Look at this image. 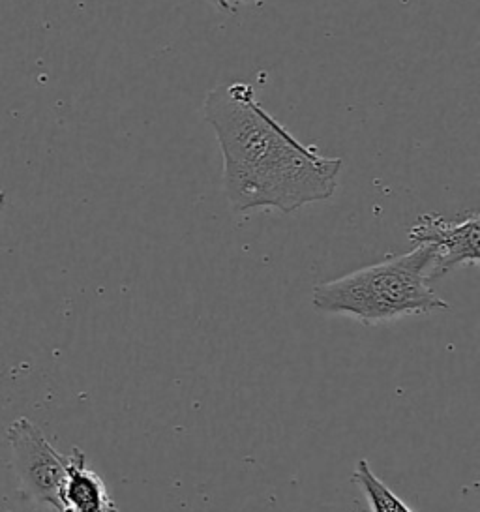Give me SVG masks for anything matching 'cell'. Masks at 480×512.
<instances>
[{
  "mask_svg": "<svg viewBox=\"0 0 480 512\" xmlns=\"http://www.w3.org/2000/svg\"><path fill=\"white\" fill-rule=\"evenodd\" d=\"M224 160L225 197L235 212H295L334 196L342 158L302 145L257 102L250 83H222L203 104Z\"/></svg>",
  "mask_w": 480,
  "mask_h": 512,
  "instance_id": "1",
  "label": "cell"
},
{
  "mask_svg": "<svg viewBox=\"0 0 480 512\" xmlns=\"http://www.w3.org/2000/svg\"><path fill=\"white\" fill-rule=\"evenodd\" d=\"M432 269V250L419 244L407 254L315 286L312 302L321 312L355 317L362 325L449 310L432 286Z\"/></svg>",
  "mask_w": 480,
  "mask_h": 512,
  "instance_id": "2",
  "label": "cell"
},
{
  "mask_svg": "<svg viewBox=\"0 0 480 512\" xmlns=\"http://www.w3.org/2000/svg\"><path fill=\"white\" fill-rule=\"evenodd\" d=\"M6 437L14 452L15 473L25 497L64 512L60 492L66 481L68 456L55 451L42 430L25 417L10 424Z\"/></svg>",
  "mask_w": 480,
  "mask_h": 512,
  "instance_id": "3",
  "label": "cell"
},
{
  "mask_svg": "<svg viewBox=\"0 0 480 512\" xmlns=\"http://www.w3.org/2000/svg\"><path fill=\"white\" fill-rule=\"evenodd\" d=\"M479 222L477 212L465 214L460 220L424 214L409 229V241L415 246H428L434 254L432 280H439L462 265H479Z\"/></svg>",
  "mask_w": 480,
  "mask_h": 512,
  "instance_id": "4",
  "label": "cell"
},
{
  "mask_svg": "<svg viewBox=\"0 0 480 512\" xmlns=\"http://www.w3.org/2000/svg\"><path fill=\"white\" fill-rule=\"evenodd\" d=\"M60 501L64 512H117L105 482L87 467V456L79 449H74L66 460Z\"/></svg>",
  "mask_w": 480,
  "mask_h": 512,
  "instance_id": "5",
  "label": "cell"
},
{
  "mask_svg": "<svg viewBox=\"0 0 480 512\" xmlns=\"http://www.w3.org/2000/svg\"><path fill=\"white\" fill-rule=\"evenodd\" d=\"M355 481L368 497L372 512H413L400 497L390 490L385 482L375 477L372 467L366 460H360L357 464Z\"/></svg>",
  "mask_w": 480,
  "mask_h": 512,
  "instance_id": "6",
  "label": "cell"
},
{
  "mask_svg": "<svg viewBox=\"0 0 480 512\" xmlns=\"http://www.w3.org/2000/svg\"><path fill=\"white\" fill-rule=\"evenodd\" d=\"M210 2H214L220 10H224V12H229V14H233V6L229 4V0H210Z\"/></svg>",
  "mask_w": 480,
  "mask_h": 512,
  "instance_id": "7",
  "label": "cell"
},
{
  "mask_svg": "<svg viewBox=\"0 0 480 512\" xmlns=\"http://www.w3.org/2000/svg\"><path fill=\"white\" fill-rule=\"evenodd\" d=\"M4 205H6V194L0 190V211L4 209Z\"/></svg>",
  "mask_w": 480,
  "mask_h": 512,
  "instance_id": "8",
  "label": "cell"
}]
</instances>
